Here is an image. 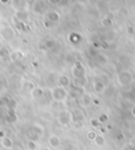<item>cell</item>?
<instances>
[{"instance_id": "7c38bea8", "label": "cell", "mask_w": 135, "mask_h": 150, "mask_svg": "<svg viewBox=\"0 0 135 150\" xmlns=\"http://www.w3.org/2000/svg\"><path fill=\"white\" fill-rule=\"evenodd\" d=\"M27 148L30 150H36L37 149V143L34 142V141H31V139H29L27 143Z\"/></svg>"}, {"instance_id": "9a60e30c", "label": "cell", "mask_w": 135, "mask_h": 150, "mask_svg": "<svg viewBox=\"0 0 135 150\" xmlns=\"http://www.w3.org/2000/svg\"><path fill=\"white\" fill-rule=\"evenodd\" d=\"M124 150H135V144L130 143L129 145H127V146L124 148Z\"/></svg>"}, {"instance_id": "7a4b0ae2", "label": "cell", "mask_w": 135, "mask_h": 150, "mask_svg": "<svg viewBox=\"0 0 135 150\" xmlns=\"http://www.w3.org/2000/svg\"><path fill=\"white\" fill-rule=\"evenodd\" d=\"M57 123L61 127H68L73 123V112L69 110H62L57 114Z\"/></svg>"}, {"instance_id": "d6986e66", "label": "cell", "mask_w": 135, "mask_h": 150, "mask_svg": "<svg viewBox=\"0 0 135 150\" xmlns=\"http://www.w3.org/2000/svg\"><path fill=\"white\" fill-rule=\"evenodd\" d=\"M23 150H30V149H27V148H25V149H23Z\"/></svg>"}, {"instance_id": "9c48e42d", "label": "cell", "mask_w": 135, "mask_h": 150, "mask_svg": "<svg viewBox=\"0 0 135 150\" xmlns=\"http://www.w3.org/2000/svg\"><path fill=\"white\" fill-rule=\"evenodd\" d=\"M93 88H94V91L97 94H101L105 91V86H103V83H99V81H96L93 85Z\"/></svg>"}, {"instance_id": "277c9868", "label": "cell", "mask_w": 135, "mask_h": 150, "mask_svg": "<svg viewBox=\"0 0 135 150\" xmlns=\"http://www.w3.org/2000/svg\"><path fill=\"white\" fill-rule=\"evenodd\" d=\"M67 91H65L63 88H56L53 90V93H52V97L54 100L56 102H63L65 98H67Z\"/></svg>"}, {"instance_id": "8992f818", "label": "cell", "mask_w": 135, "mask_h": 150, "mask_svg": "<svg viewBox=\"0 0 135 150\" xmlns=\"http://www.w3.org/2000/svg\"><path fill=\"white\" fill-rule=\"evenodd\" d=\"M131 74L129 72H122L119 74V76L117 77V81H119L120 85H129V83L131 81Z\"/></svg>"}, {"instance_id": "5b68a950", "label": "cell", "mask_w": 135, "mask_h": 150, "mask_svg": "<svg viewBox=\"0 0 135 150\" xmlns=\"http://www.w3.org/2000/svg\"><path fill=\"white\" fill-rule=\"evenodd\" d=\"M0 145L4 150H12L14 148V141L8 135L0 137Z\"/></svg>"}, {"instance_id": "52a82bcc", "label": "cell", "mask_w": 135, "mask_h": 150, "mask_svg": "<svg viewBox=\"0 0 135 150\" xmlns=\"http://www.w3.org/2000/svg\"><path fill=\"white\" fill-rule=\"evenodd\" d=\"M97 137H98V133L96 130H89L86 134V139H88L89 142H92V143L95 142V139H97Z\"/></svg>"}, {"instance_id": "6da1fadb", "label": "cell", "mask_w": 135, "mask_h": 150, "mask_svg": "<svg viewBox=\"0 0 135 150\" xmlns=\"http://www.w3.org/2000/svg\"><path fill=\"white\" fill-rule=\"evenodd\" d=\"M44 134V128L43 126H41L40 124L34 123L31 126V128L29 129L27 131V137L31 141H34V142L38 143L41 139V137H43Z\"/></svg>"}, {"instance_id": "3957f363", "label": "cell", "mask_w": 135, "mask_h": 150, "mask_svg": "<svg viewBox=\"0 0 135 150\" xmlns=\"http://www.w3.org/2000/svg\"><path fill=\"white\" fill-rule=\"evenodd\" d=\"M48 146L51 149H58L61 146V139L59 135L55 133H51L48 137Z\"/></svg>"}, {"instance_id": "4fadbf2b", "label": "cell", "mask_w": 135, "mask_h": 150, "mask_svg": "<svg viewBox=\"0 0 135 150\" xmlns=\"http://www.w3.org/2000/svg\"><path fill=\"white\" fill-rule=\"evenodd\" d=\"M73 126L75 129H81L84 127V122H76V123H73Z\"/></svg>"}, {"instance_id": "30bf717a", "label": "cell", "mask_w": 135, "mask_h": 150, "mask_svg": "<svg viewBox=\"0 0 135 150\" xmlns=\"http://www.w3.org/2000/svg\"><path fill=\"white\" fill-rule=\"evenodd\" d=\"M94 144L96 145L97 147H103V146H105V137H103V134L98 133V137H97V139H95Z\"/></svg>"}, {"instance_id": "8fae6325", "label": "cell", "mask_w": 135, "mask_h": 150, "mask_svg": "<svg viewBox=\"0 0 135 150\" xmlns=\"http://www.w3.org/2000/svg\"><path fill=\"white\" fill-rule=\"evenodd\" d=\"M97 120L99 121V123L101 124V125H105V124H107L109 122V115L105 114V113H103V114H100V115L98 116Z\"/></svg>"}, {"instance_id": "e0dca14e", "label": "cell", "mask_w": 135, "mask_h": 150, "mask_svg": "<svg viewBox=\"0 0 135 150\" xmlns=\"http://www.w3.org/2000/svg\"><path fill=\"white\" fill-rule=\"evenodd\" d=\"M131 114H132L133 117H135V106L132 108V110H131Z\"/></svg>"}, {"instance_id": "ac0fdd59", "label": "cell", "mask_w": 135, "mask_h": 150, "mask_svg": "<svg viewBox=\"0 0 135 150\" xmlns=\"http://www.w3.org/2000/svg\"><path fill=\"white\" fill-rule=\"evenodd\" d=\"M43 150H52V149H51V148H50V147H46Z\"/></svg>"}, {"instance_id": "5bb4252c", "label": "cell", "mask_w": 135, "mask_h": 150, "mask_svg": "<svg viewBox=\"0 0 135 150\" xmlns=\"http://www.w3.org/2000/svg\"><path fill=\"white\" fill-rule=\"evenodd\" d=\"M91 125H92L93 127H95V128H98L99 126H101V124L99 123V121H98L97 118H96V120H92V121H91Z\"/></svg>"}, {"instance_id": "2e32d148", "label": "cell", "mask_w": 135, "mask_h": 150, "mask_svg": "<svg viewBox=\"0 0 135 150\" xmlns=\"http://www.w3.org/2000/svg\"><path fill=\"white\" fill-rule=\"evenodd\" d=\"M63 150H77V149H76V148H74V147H72V146H69V147L65 148Z\"/></svg>"}, {"instance_id": "ba28073f", "label": "cell", "mask_w": 135, "mask_h": 150, "mask_svg": "<svg viewBox=\"0 0 135 150\" xmlns=\"http://www.w3.org/2000/svg\"><path fill=\"white\" fill-rule=\"evenodd\" d=\"M76 122H84V114L81 112L80 110H77L76 112H73V123H76Z\"/></svg>"}]
</instances>
